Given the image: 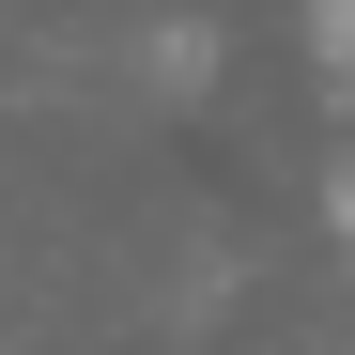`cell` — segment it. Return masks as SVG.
<instances>
[{
  "instance_id": "cell-1",
  "label": "cell",
  "mask_w": 355,
  "mask_h": 355,
  "mask_svg": "<svg viewBox=\"0 0 355 355\" xmlns=\"http://www.w3.org/2000/svg\"><path fill=\"white\" fill-rule=\"evenodd\" d=\"M340 232H355V201H340Z\"/></svg>"
}]
</instances>
